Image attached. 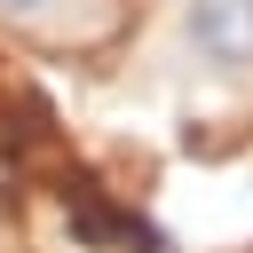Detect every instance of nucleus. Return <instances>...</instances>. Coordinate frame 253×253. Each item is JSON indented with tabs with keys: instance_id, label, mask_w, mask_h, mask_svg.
I'll return each instance as SVG.
<instances>
[{
	"instance_id": "obj_1",
	"label": "nucleus",
	"mask_w": 253,
	"mask_h": 253,
	"mask_svg": "<svg viewBox=\"0 0 253 253\" xmlns=\"http://www.w3.org/2000/svg\"><path fill=\"white\" fill-rule=\"evenodd\" d=\"M182 47L213 79L253 71V0H182Z\"/></svg>"
},
{
	"instance_id": "obj_2",
	"label": "nucleus",
	"mask_w": 253,
	"mask_h": 253,
	"mask_svg": "<svg viewBox=\"0 0 253 253\" xmlns=\"http://www.w3.org/2000/svg\"><path fill=\"white\" fill-rule=\"evenodd\" d=\"M63 0H0V16H16V24H40V16H55Z\"/></svg>"
}]
</instances>
